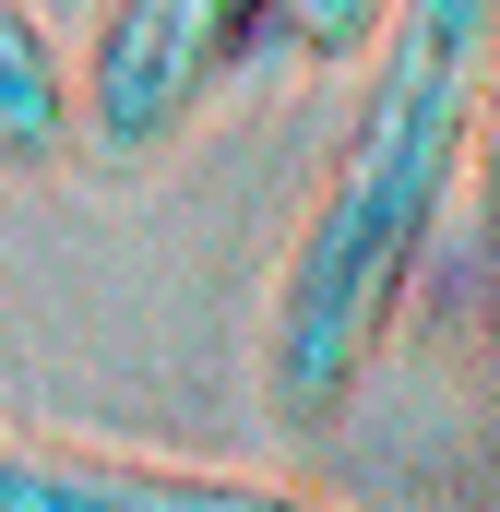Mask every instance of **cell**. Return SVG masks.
Segmentation results:
<instances>
[{"instance_id":"3","label":"cell","mask_w":500,"mask_h":512,"mask_svg":"<svg viewBox=\"0 0 500 512\" xmlns=\"http://www.w3.org/2000/svg\"><path fill=\"white\" fill-rule=\"evenodd\" d=\"M84 143L72 108V48L36 0H0V167H60Z\"/></svg>"},{"instance_id":"4","label":"cell","mask_w":500,"mask_h":512,"mask_svg":"<svg viewBox=\"0 0 500 512\" xmlns=\"http://www.w3.org/2000/svg\"><path fill=\"white\" fill-rule=\"evenodd\" d=\"M465 167H477V239H489V322H500V48H489V84H477V120H465Z\"/></svg>"},{"instance_id":"2","label":"cell","mask_w":500,"mask_h":512,"mask_svg":"<svg viewBox=\"0 0 500 512\" xmlns=\"http://www.w3.org/2000/svg\"><path fill=\"white\" fill-rule=\"evenodd\" d=\"M0 512H334L286 477L155 465L120 441H0Z\"/></svg>"},{"instance_id":"1","label":"cell","mask_w":500,"mask_h":512,"mask_svg":"<svg viewBox=\"0 0 500 512\" xmlns=\"http://www.w3.org/2000/svg\"><path fill=\"white\" fill-rule=\"evenodd\" d=\"M239 24H250V0H96V24L72 48L84 143L108 167L167 155L191 131V108L215 96V72H239Z\"/></svg>"}]
</instances>
